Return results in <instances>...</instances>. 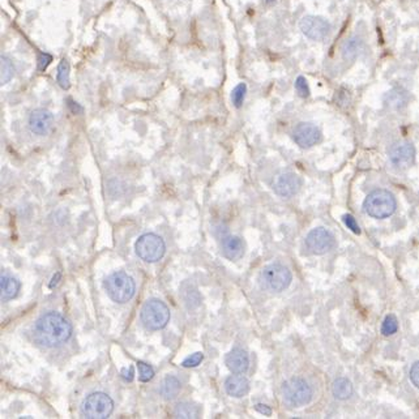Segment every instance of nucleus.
<instances>
[{"label": "nucleus", "mask_w": 419, "mask_h": 419, "mask_svg": "<svg viewBox=\"0 0 419 419\" xmlns=\"http://www.w3.org/2000/svg\"><path fill=\"white\" fill-rule=\"evenodd\" d=\"M225 390L227 392V395L239 399L248 393L250 383L242 374L232 375L225 381Z\"/></svg>", "instance_id": "obj_16"}, {"label": "nucleus", "mask_w": 419, "mask_h": 419, "mask_svg": "<svg viewBox=\"0 0 419 419\" xmlns=\"http://www.w3.org/2000/svg\"><path fill=\"white\" fill-rule=\"evenodd\" d=\"M203 360H204V354L203 353H195V354L190 355L188 358H185V361L182 362V366L187 367V369L196 367V366H199L203 362Z\"/></svg>", "instance_id": "obj_27"}, {"label": "nucleus", "mask_w": 419, "mask_h": 419, "mask_svg": "<svg viewBox=\"0 0 419 419\" xmlns=\"http://www.w3.org/2000/svg\"><path fill=\"white\" fill-rule=\"evenodd\" d=\"M292 139L301 148H311L322 140V132L311 123H299L292 131Z\"/></svg>", "instance_id": "obj_11"}, {"label": "nucleus", "mask_w": 419, "mask_h": 419, "mask_svg": "<svg viewBox=\"0 0 419 419\" xmlns=\"http://www.w3.org/2000/svg\"><path fill=\"white\" fill-rule=\"evenodd\" d=\"M170 320V310L159 299H149L143 306L141 322L149 331H159L165 328Z\"/></svg>", "instance_id": "obj_4"}, {"label": "nucleus", "mask_w": 419, "mask_h": 419, "mask_svg": "<svg viewBox=\"0 0 419 419\" xmlns=\"http://www.w3.org/2000/svg\"><path fill=\"white\" fill-rule=\"evenodd\" d=\"M83 414L89 419H105L110 417L114 410V402L108 395L96 392L89 395L81 405Z\"/></svg>", "instance_id": "obj_6"}, {"label": "nucleus", "mask_w": 419, "mask_h": 419, "mask_svg": "<svg viewBox=\"0 0 419 419\" xmlns=\"http://www.w3.org/2000/svg\"><path fill=\"white\" fill-rule=\"evenodd\" d=\"M302 185L301 178L294 173H283L274 179V188L276 194L281 197H292Z\"/></svg>", "instance_id": "obj_13"}, {"label": "nucleus", "mask_w": 419, "mask_h": 419, "mask_svg": "<svg viewBox=\"0 0 419 419\" xmlns=\"http://www.w3.org/2000/svg\"><path fill=\"white\" fill-rule=\"evenodd\" d=\"M260 278L267 289L272 292H283L292 283V274L281 264H271L264 268Z\"/></svg>", "instance_id": "obj_7"}, {"label": "nucleus", "mask_w": 419, "mask_h": 419, "mask_svg": "<svg viewBox=\"0 0 419 419\" xmlns=\"http://www.w3.org/2000/svg\"><path fill=\"white\" fill-rule=\"evenodd\" d=\"M332 393L339 400H346L353 395V385L348 379L340 378V379L333 381Z\"/></svg>", "instance_id": "obj_20"}, {"label": "nucleus", "mask_w": 419, "mask_h": 419, "mask_svg": "<svg viewBox=\"0 0 419 419\" xmlns=\"http://www.w3.org/2000/svg\"><path fill=\"white\" fill-rule=\"evenodd\" d=\"M69 71H71V67H69V60L63 59L59 64L58 76H57L58 84L63 89L69 88Z\"/></svg>", "instance_id": "obj_22"}, {"label": "nucleus", "mask_w": 419, "mask_h": 419, "mask_svg": "<svg viewBox=\"0 0 419 419\" xmlns=\"http://www.w3.org/2000/svg\"><path fill=\"white\" fill-rule=\"evenodd\" d=\"M180 385H182L180 381H178L176 376L169 375L162 381L161 395L164 396V399H166V400H173V399H176V396L179 395Z\"/></svg>", "instance_id": "obj_19"}, {"label": "nucleus", "mask_w": 419, "mask_h": 419, "mask_svg": "<svg viewBox=\"0 0 419 419\" xmlns=\"http://www.w3.org/2000/svg\"><path fill=\"white\" fill-rule=\"evenodd\" d=\"M174 416L176 418H199L200 409H199V406H196L194 404L182 402V404L176 405V409H174Z\"/></svg>", "instance_id": "obj_21"}, {"label": "nucleus", "mask_w": 419, "mask_h": 419, "mask_svg": "<svg viewBox=\"0 0 419 419\" xmlns=\"http://www.w3.org/2000/svg\"><path fill=\"white\" fill-rule=\"evenodd\" d=\"M225 363L232 372L244 374L246 371L248 370L250 358H248V354L242 349H233L226 355Z\"/></svg>", "instance_id": "obj_15"}, {"label": "nucleus", "mask_w": 419, "mask_h": 419, "mask_svg": "<svg viewBox=\"0 0 419 419\" xmlns=\"http://www.w3.org/2000/svg\"><path fill=\"white\" fill-rule=\"evenodd\" d=\"M363 206L367 215L381 220L395 213L396 199L385 190H376L366 197Z\"/></svg>", "instance_id": "obj_2"}, {"label": "nucleus", "mask_w": 419, "mask_h": 419, "mask_svg": "<svg viewBox=\"0 0 419 419\" xmlns=\"http://www.w3.org/2000/svg\"><path fill=\"white\" fill-rule=\"evenodd\" d=\"M15 75V67L10 59L1 55V85H6Z\"/></svg>", "instance_id": "obj_23"}, {"label": "nucleus", "mask_w": 419, "mask_h": 419, "mask_svg": "<svg viewBox=\"0 0 419 419\" xmlns=\"http://www.w3.org/2000/svg\"><path fill=\"white\" fill-rule=\"evenodd\" d=\"M134 375H135V370H134L132 366L129 369H123L122 370V376H123V379L126 381H134Z\"/></svg>", "instance_id": "obj_32"}, {"label": "nucleus", "mask_w": 419, "mask_h": 419, "mask_svg": "<svg viewBox=\"0 0 419 419\" xmlns=\"http://www.w3.org/2000/svg\"><path fill=\"white\" fill-rule=\"evenodd\" d=\"M306 244L312 254L322 255L331 251L336 244V241L328 230L322 227H316L307 235Z\"/></svg>", "instance_id": "obj_9"}, {"label": "nucleus", "mask_w": 419, "mask_h": 419, "mask_svg": "<svg viewBox=\"0 0 419 419\" xmlns=\"http://www.w3.org/2000/svg\"><path fill=\"white\" fill-rule=\"evenodd\" d=\"M222 253L229 260H238L244 254V244L238 236H227L222 241Z\"/></svg>", "instance_id": "obj_17"}, {"label": "nucleus", "mask_w": 419, "mask_h": 419, "mask_svg": "<svg viewBox=\"0 0 419 419\" xmlns=\"http://www.w3.org/2000/svg\"><path fill=\"white\" fill-rule=\"evenodd\" d=\"M301 30L304 36H307L308 38L315 39V41H320L324 39L331 30V25L320 17H315V16H306L301 20Z\"/></svg>", "instance_id": "obj_12"}, {"label": "nucleus", "mask_w": 419, "mask_h": 419, "mask_svg": "<svg viewBox=\"0 0 419 419\" xmlns=\"http://www.w3.org/2000/svg\"><path fill=\"white\" fill-rule=\"evenodd\" d=\"M137 367H139V381L148 383L153 379L155 370L152 369V366L146 364L144 362H137Z\"/></svg>", "instance_id": "obj_25"}, {"label": "nucleus", "mask_w": 419, "mask_h": 419, "mask_svg": "<svg viewBox=\"0 0 419 419\" xmlns=\"http://www.w3.org/2000/svg\"><path fill=\"white\" fill-rule=\"evenodd\" d=\"M105 289L108 297L118 303H126L135 294V283L125 272H114L105 280Z\"/></svg>", "instance_id": "obj_3"}, {"label": "nucleus", "mask_w": 419, "mask_h": 419, "mask_svg": "<svg viewBox=\"0 0 419 419\" xmlns=\"http://www.w3.org/2000/svg\"><path fill=\"white\" fill-rule=\"evenodd\" d=\"M295 89H297V92L299 93V96H302V97H307L308 93H310V89H308V85H307V81H306V78H302V76L297 78V81H295Z\"/></svg>", "instance_id": "obj_28"}, {"label": "nucleus", "mask_w": 419, "mask_h": 419, "mask_svg": "<svg viewBox=\"0 0 419 419\" xmlns=\"http://www.w3.org/2000/svg\"><path fill=\"white\" fill-rule=\"evenodd\" d=\"M34 340L46 346L55 348L69 341L72 327L58 312H48L39 318L34 325Z\"/></svg>", "instance_id": "obj_1"}, {"label": "nucleus", "mask_w": 419, "mask_h": 419, "mask_svg": "<svg viewBox=\"0 0 419 419\" xmlns=\"http://www.w3.org/2000/svg\"><path fill=\"white\" fill-rule=\"evenodd\" d=\"M410 379L413 381V384L419 388V362L413 364V367L410 370Z\"/></svg>", "instance_id": "obj_31"}, {"label": "nucleus", "mask_w": 419, "mask_h": 419, "mask_svg": "<svg viewBox=\"0 0 419 419\" xmlns=\"http://www.w3.org/2000/svg\"><path fill=\"white\" fill-rule=\"evenodd\" d=\"M399 329V322L396 319L395 315H388L385 318V320L383 322V327H381V333L384 336H390L393 333H396Z\"/></svg>", "instance_id": "obj_24"}, {"label": "nucleus", "mask_w": 419, "mask_h": 419, "mask_svg": "<svg viewBox=\"0 0 419 419\" xmlns=\"http://www.w3.org/2000/svg\"><path fill=\"white\" fill-rule=\"evenodd\" d=\"M283 399L292 406L307 405L312 399L311 387L301 378H292L283 383Z\"/></svg>", "instance_id": "obj_8"}, {"label": "nucleus", "mask_w": 419, "mask_h": 419, "mask_svg": "<svg viewBox=\"0 0 419 419\" xmlns=\"http://www.w3.org/2000/svg\"><path fill=\"white\" fill-rule=\"evenodd\" d=\"M52 123H54V117L49 110L37 108L30 114L29 128L34 135L38 136L48 135L52 127Z\"/></svg>", "instance_id": "obj_14"}, {"label": "nucleus", "mask_w": 419, "mask_h": 419, "mask_svg": "<svg viewBox=\"0 0 419 419\" xmlns=\"http://www.w3.org/2000/svg\"><path fill=\"white\" fill-rule=\"evenodd\" d=\"M136 254L146 263H156L164 257L166 251L165 242L161 236L156 234L141 235L135 244Z\"/></svg>", "instance_id": "obj_5"}, {"label": "nucleus", "mask_w": 419, "mask_h": 419, "mask_svg": "<svg viewBox=\"0 0 419 419\" xmlns=\"http://www.w3.org/2000/svg\"><path fill=\"white\" fill-rule=\"evenodd\" d=\"M357 50H358V45H357V42H355L354 39H351V41H349V42H346V45H345V49H343V57H345V58H349L350 55H355Z\"/></svg>", "instance_id": "obj_30"}, {"label": "nucleus", "mask_w": 419, "mask_h": 419, "mask_svg": "<svg viewBox=\"0 0 419 419\" xmlns=\"http://www.w3.org/2000/svg\"><path fill=\"white\" fill-rule=\"evenodd\" d=\"M246 92H247V87H246V84H243V83L235 87L233 93H232V101H233L235 108H241L243 105Z\"/></svg>", "instance_id": "obj_26"}, {"label": "nucleus", "mask_w": 419, "mask_h": 419, "mask_svg": "<svg viewBox=\"0 0 419 419\" xmlns=\"http://www.w3.org/2000/svg\"><path fill=\"white\" fill-rule=\"evenodd\" d=\"M60 278H62V274H59V272L57 274H54V277H52V280L50 283V289H54L58 285Z\"/></svg>", "instance_id": "obj_35"}, {"label": "nucleus", "mask_w": 419, "mask_h": 419, "mask_svg": "<svg viewBox=\"0 0 419 419\" xmlns=\"http://www.w3.org/2000/svg\"><path fill=\"white\" fill-rule=\"evenodd\" d=\"M255 409L257 410L263 416H271L272 414V409L269 406H267V405H263V404H257L255 406Z\"/></svg>", "instance_id": "obj_34"}, {"label": "nucleus", "mask_w": 419, "mask_h": 419, "mask_svg": "<svg viewBox=\"0 0 419 419\" xmlns=\"http://www.w3.org/2000/svg\"><path fill=\"white\" fill-rule=\"evenodd\" d=\"M343 222L348 226V229H350L353 233H355V234H360V233H361V229H360V226H358L357 221H355V218H354L353 215H343Z\"/></svg>", "instance_id": "obj_29"}, {"label": "nucleus", "mask_w": 419, "mask_h": 419, "mask_svg": "<svg viewBox=\"0 0 419 419\" xmlns=\"http://www.w3.org/2000/svg\"><path fill=\"white\" fill-rule=\"evenodd\" d=\"M52 60V58L50 57L49 54H42L41 58H39V69H45L50 64V62Z\"/></svg>", "instance_id": "obj_33"}, {"label": "nucleus", "mask_w": 419, "mask_h": 419, "mask_svg": "<svg viewBox=\"0 0 419 419\" xmlns=\"http://www.w3.org/2000/svg\"><path fill=\"white\" fill-rule=\"evenodd\" d=\"M390 159L397 169H409L416 161V149L410 143H397L390 149Z\"/></svg>", "instance_id": "obj_10"}, {"label": "nucleus", "mask_w": 419, "mask_h": 419, "mask_svg": "<svg viewBox=\"0 0 419 419\" xmlns=\"http://www.w3.org/2000/svg\"><path fill=\"white\" fill-rule=\"evenodd\" d=\"M0 289H1V299L10 301V299L16 298V295L19 294L20 283L10 276H1Z\"/></svg>", "instance_id": "obj_18"}]
</instances>
